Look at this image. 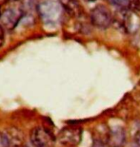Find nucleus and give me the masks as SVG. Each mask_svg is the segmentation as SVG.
<instances>
[{
	"label": "nucleus",
	"instance_id": "1",
	"mask_svg": "<svg viewBox=\"0 0 140 147\" xmlns=\"http://www.w3.org/2000/svg\"><path fill=\"white\" fill-rule=\"evenodd\" d=\"M30 140L35 147H52L55 137L52 129L48 127H35L31 130Z\"/></svg>",
	"mask_w": 140,
	"mask_h": 147
},
{
	"label": "nucleus",
	"instance_id": "2",
	"mask_svg": "<svg viewBox=\"0 0 140 147\" xmlns=\"http://www.w3.org/2000/svg\"><path fill=\"white\" fill-rule=\"evenodd\" d=\"M83 130L78 126H67L60 130L57 139L59 142L69 147H75L81 142Z\"/></svg>",
	"mask_w": 140,
	"mask_h": 147
},
{
	"label": "nucleus",
	"instance_id": "3",
	"mask_svg": "<svg viewBox=\"0 0 140 147\" xmlns=\"http://www.w3.org/2000/svg\"><path fill=\"white\" fill-rule=\"evenodd\" d=\"M92 23L95 27L100 29H106L110 27L111 23V15L110 10L104 5H98L94 9H92L91 12Z\"/></svg>",
	"mask_w": 140,
	"mask_h": 147
},
{
	"label": "nucleus",
	"instance_id": "4",
	"mask_svg": "<svg viewBox=\"0 0 140 147\" xmlns=\"http://www.w3.org/2000/svg\"><path fill=\"white\" fill-rule=\"evenodd\" d=\"M107 143L110 147H124L126 143V133L122 127L108 129Z\"/></svg>",
	"mask_w": 140,
	"mask_h": 147
},
{
	"label": "nucleus",
	"instance_id": "5",
	"mask_svg": "<svg viewBox=\"0 0 140 147\" xmlns=\"http://www.w3.org/2000/svg\"><path fill=\"white\" fill-rule=\"evenodd\" d=\"M23 17V11H16L14 9H9L4 13H2L1 20L4 24V27L8 30H12L17 26L18 23Z\"/></svg>",
	"mask_w": 140,
	"mask_h": 147
},
{
	"label": "nucleus",
	"instance_id": "6",
	"mask_svg": "<svg viewBox=\"0 0 140 147\" xmlns=\"http://www.w3.org/2000/svg\"><path fill=\"white\" fill-rule=\"evenodd\" d=\"M3 135L7 140L9 147H16L18 145L23 144V134L16 128H12V129L6 131Z\"/></svg>",
	"mask_w": 140,
	"mask_h": 147
},
{
	"label": "nucleus",
	"instance_id": "7",
	"mask_svg": "<svg viewBox=\"0 0 140 147\" xmlns=\"http://www.w3.org/2000/svg\"><path fill=\"white\" fill-rule=\"evenodd\" d=\"M109 2L120 8H126L130 4V0H109Z\"/></svg>",
	"mask_w": 140,
	"mask_h": 147
},
{
	"label": "nucleus",
	"instance_id": "8",
	"mask_svg": "<svg viewBox=\"0 0 140 147\" xmlns=\"http://www.w3.org/2000/svg\"><path fill=\"white\" fill-rule=\"evenodd\" d=\"M132 147H140V132L136 133L133 138Z\"/></svg>",
	"mask_w": 140,
	"mask_h": 147
},
{
	"label": "nucleus",
	"instance_id": "9",
	"mask_svg": "<svg viewBox=\"0 0 140 147\" xmlns=\"http://www.w3.org/2000/svg\"><path fill=\"white\" fill-rule=\"evenodd\" d=\"M4 44H5V29L0 24V49L4 46Z\"/></svg>",
	"mask_w": 140,
	"mask_h": 147
},
{
	"label": "nucleus",
	"instance_id": "10",
	"mask_svg": "<svg viewBox=\"0 0 140 147\" xmlns=\"http://www.w3.org/2000/svg\"><path fill=\"white\" fill-rule=\"evenodd\" d=\"M9 1H10V0H0V6H2L4 4H7Z\"/></svg>",
	"mask_w": 140,
	"mask_h": 147
},
{
	"label": "nucleus",
	"instance_id": "11",
	"mask_svg": "<svg viewBox=\"0 0 140 147\" xmlns=\"http://www.w3.org/2000/svg\"><path fill=\"white\" fill-rule=\"evenodd\" d=\"M16 147H28L27 145H25V144H21V145H18V146H16Z\"/></svg>",
	"mask_w": 140,
	"mask_h": 147
},
{
	"label": "nucleus",
	"instance_id": "12",
	"mask_svg": "<svg viewBox=\"0 0 140 147\" xmlns=\"http://www.w3.org/2000/svg\"><path fill=\"white\" fill-rule=\"evenodd\" d=\"M2 16V11H1V6H0V18Z\"/></svg>",
	"mask_w": 140,
	"mask_h": 147
},
{
	"label": "nucleus",
	"instance_id": "13",
	"mask_svg": "<svg viewBox=\"0 0 140 147\" xmlns=\"http://www.w3.org/2000/svg\"><path fill=\"white\" fill-rule=\"evenodd\" d=\"M14 1H17V0H14Z\"/></svg>",
	"mask_w": 140,
	"mask_h": 147
}]
</instances>
